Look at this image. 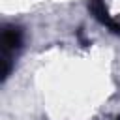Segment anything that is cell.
Masks as SVG:
<instances>
[{
    "mask_svg": "<svg viewBox=\"0 0 120 120\" xmlns=\"http://www.w3.org/2000/svg\"><path fill=\"white\" fill-rule=\"evenodd\" d=\"M22 45V30L15 24H8L2 30V68H0V81L4 82L13 66V54Z\"/></svg>",
    "mask_w": 120,
    "mask_h": 120,
    "instance_id": "obj_1",
    "label": "cell"
},
{
    "mask_svg": "<svg viewBox=\"0 0 120 120\" xmlns=\"http://www.w3.org/2000/svg\"><path fill=\"white\" fill-rule=\"evenodd\" d=\"M88 8H90V11L94 13V17L101 22V24H111V17H109V11H107V8H105V2L103 0H90L88 2Z\"/></svg>",
    "mask_w": 120,
    "mask_h": 120,
    "instance_id": "obj_2",
    "label": "cell"
},
{
    "mask_svg": "<svg viewBox=\"0 0 120 120\" xmlns=\"http://www.w3.org/2000/svg\"><path fill=\"white\" fill-rule=\"evenodd\" d=\"M109 28H111L114 34H120V19H112L111 24H109Z\"/></svg>",
    "mask_w": 120,
    "mask_h": 120,
    "instance_id": "obj_3",
    "label": "cell"
}]
</instances>
